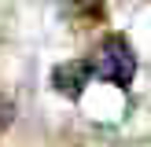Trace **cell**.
Listing matches in <instances>:
<instances>
[{"instance_id": "obj_2", "label": "cell", "mask_w": 151, "mask_h": 147, "mask_svg": "<svg viewBox=\"0 0 151 147\" xmlns=\"http://www.w3.org/2000/svg\"><path fill=\"white\" fill-rule=\"evenodd\" d=\"M88 77H92V66L81 63V59H70V63H59L52 70V88L59 96H66V99H78L81 88L88 85Z\"/></svg>"}, {"instance_id": "obj_1", "label": "cell", "mask_w": 151, "mask_h": 147, "mask_svg": "<svg viewBox=\"0 0 151 147\" xmlns=\"http://www.w3.org/2000/svg\"><path fill=\"white\" fill-rule=\"evenodd\" d=\"M92 74L100 81H111V85H118V88H129V81H133V74H137V51L129 48V41L125 37H107V41L96 48V55H92Z\"/></svg>"}, {"instance_id": "obj_3", "label": "cell", "mask_w": 151, "mask_h": 147, "mask_svg": "<svg viewBox=\"0 0 151 147\" xmlns=\"http://www.w3.org/2000/svg\"><path fill=\"white\" fill-rule=\"evenodd\" d=\"M11 118H15V107L0 96V129H7V125H11Z\"/></svg>"}]
</instances>
